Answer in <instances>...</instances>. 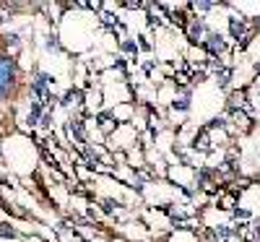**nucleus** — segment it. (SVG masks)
I'll list each match as a JSON object with an SVG mask.
<instances>
[{"label":"nucleus","mask_w":260,"mask_h":242,"mask_svg":"<svg viewBox=\"0 0 260 242\" xmlns=\"http://www.w3.org/2000/svg\"><path fill=\"white\" fill-rule=\"evenodd\" d=\"M192 8H195V11H201V13H206V11H213L216 3H192Z\"/></svg>","instance_id":"obj_7"},{"label":"nucleus","mask_w":260,"mask_h":242,"mask_svg":"<svg viewBox=\"0 0 260 242\" xmlns=\"http://www.w3.org/2000/svg\"><path fill=\"white\" fill-rule=\"evenodd\" d=\"M6 39H8V50H13V52H16V50H18V37H16V34H11V37H6Z\"/></svg>","instance_id":"obj_10"},{"label":"nucleus","mask_w":260,"mask_h":242,"mask_svg":"<svg viewBox=\"0 0 260 242\" xmlns=\"http://www.w3.org/2000/svg\"><path fill=\"white\" fill-rule=\"evenodd\" d=\"M257 29H260V18H257Z\"/></svg>","instance_id":"obj_11"},{"label":"nucleus","mask_w":260,"mask_h":242,"mask_svg":"<svg viewBox=\"0 0 260 242\" xmlns=\"http://www.w3.org/2000/svg\"><path fill=\"white\" fill-rule=\"evenodd\" d=\"M47 50H52V52H60V42H57L55 37H50V39H47Z\"/></svg>","instance_id":"obj_9"},{"label":"nucleus","mask_w":260,"mask_h":242,"mask_svg":"<svg viewBox=\"0 0 260 242\" xmlns=\"http://www.w3.org/2000/svg\"><path fill=\"white\" fill-rule=\"evenodd\" d=\"M185 34H187V39L192 42V45H206V39H208V34H211V29L206 26V21L203 18H198V16H190L187 18V24H185Z\"/></svg>","instance_id":"obj_2"},{"label":"nucleus","mask_w":260,"mask_h":242,"mask_svg":"<svg viewBox=\"0 0 260 242\" xmlns=\"http://www.w3.org/2000/svg\"><path fill=\"white\" fill-rule=\"evenodd\" d=\"M175 109H182V112H187L190 109V89H185L180 97H175V104H172Z\"/></svg>","instance_id":"obj_4"},{"label":"nucleus","mask_w":260,"mask_h":242,"mask_svg":"<svg viewBox=\"0 0 260 242\" xmlns=\"http://www.w3.org/2000/svg\"><path fill=\"white\" fill-rule=\"evenodd\" d=\"M0 234H3V237H16L18 232H16V229H11L8 224H0Z\"/></svg>","instance_id":"obj_8"},{"label":"nucleus","mask_w":260,"mask_h":242,"mask_svg":"<svg viewBox=\"0 0 260 242\" xmlns=\"http://www.w3.org/2000/svg\"><path fill=\"white\" fill-rule=\"evenodd\" d=\"M229 29H232V37L234 39H245L247 34H245V24L242 21H237V18H229Z\"/></svg>","instance_id":"obj_5"},{"label":"nucleus","mask_w":260,"mask_h":242,"mask_svg":"<svg viewBox=\"0 0 260 242\" xmlns=\"http://www.w3.org/2000/svg\"><path fill=\"white\" fill-rule=\"evenodd\" d=\"M62 104H65V107H76V104H81V92H78V89H71L68 94L62 97Z\"/></svg>","instance_id":"obj_6"},{"label":"nucleus","mask_w":260,"mask_h":242,"mask_svg":"<svg viewBox=\"0 0 260 242\" xmlns=\"http://www.w3.org/2000/svg\"><path fill=\"white\" fill-rule=\"evenodd\" d=\"M18 83V65L11 55H0V104H3Z\"/></svg>","instance_id":"obj_1"},{"label":"nucleus","mask_w":260,"mask_h":242,"mask_svg":"<svg viewBox=\"0 0 260 242\" xmlns=\"http://www.w3.org/2000/svg\"><path fill=\"white\" fill-rule=\"evenodd\" d=\"M203 47H206V52H208L211 57H221V55L226 52V39H224L221 34H216V32H211Z\"/></svg>","instance_id":"obj_3"}]
</instances>
